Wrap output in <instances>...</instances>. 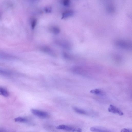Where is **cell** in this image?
I'll list each match as a JSON object with an SVG mask.
<instances>
[{"instance_id":"6da1fadb","label":"cell","mask_w":132,"mask_h":132,"mask_svg":"<svg viewBox=\"0 0 132 132\" xmlns=\"http://www.w3.org/2000/svg\"><path fill=\"white\" fill-rule=\"evenodd\" d=\"M31 112L33 114L40 118H46L49 116L48 113L47 112L39 110L36 109H32L31 110Z\"/></svg>"},{"instance_id":"7a4b0ae2","label":"cell","mask_w":132,"mask_h":132,"mask_svg":"<svg viewBox=\"0 0 132 132\" xmlns=\"http://www.w3.org/2000/svg\"><path fill=\"white\" fill-rule=\"evenodd\" d=\"M58 129L73 132H82V130L79 128L72 127L68 126L62 125L56 127Z\"/></svg>"},{"instance_id":"3957f363","label":"cell","mask_w":132,"mask_h":132,"mask_svg":"<svg viewBox=\"0 0 132 132\" xmlns=\"http://www.w3.org/2000/svg\"><path fill=\"white\" fill-rule=\"evenodd\" d=\"M16 58V57L12 55L0 51V59L11 60L15 59Z\"/></svg>"},{"instance_id":"277c9868","label":"cell","mask_w":132,"mask_h":132,"mask_svg":"<svg viewBox=\"0 0 132 132\" xmlns=\"http://www.w3.org/2000/svg\"><path fill=\"white\" fill-rule=\"evenodd\" d=\"M108 111L112 113L117 114L120 116L123 115V113L120 110L114 106L112 105H110L109 107L108 108Z\"/></svg>"},{"instance_id":"5b68a950","label":"cell","mask_w":132,"mask_h":132,"mask_svg":"<svg viewBox=\"0 0 132 132\" xmlns=\"http://www.w3.org/2000/svg\"><path fill=\"white\" fill-rule=\"evenodd\" d=\"M90 130L91 131L93 132H111L105 128L99 127H92L90 128Z\"/></svg>"},{"instance_id":"8992f818","label":"cell","mask_w":132,"mask_h":132,"mask_svg":"<svg viewBox=\"0 0 132 132\" xmlns=\"http://www.w3.org/2000/svg\"><path fill=\"white\" fill-rule=\"evenodd\" d=\"M73 14V12L72 11H67L64 13L62 14V19H65L72 16Z\"/></svg>"},{"instance_id":"52a82bcc","label":"cell","mask_w":132,"mask_h":132,"mask_svg":"<svg viewBox=\"0 0 132 132\" xmlns=\"http://www.w3.org/2000/svg\"><path fill=\"white\" fill-rule=\"evenodd\" d=\"M0 95L5 97H8L9 96V93L8 91L0 87Z\"/></svg>"},{"instance_id":"ba28073f","label":"cell","mask_w":132,"mask_h":132,"mask_svg":"<svg viewBox=\"0 0 132 132\" xmlns=\"http://www.w3.org/2000/svg\"><path fill=\"white\" fill-rule=\"evenodd\" d=\"M12 75V73L6 69L0 68V75L9 76Z\"/></svg>"},{"instance_id":"9c48e42d","label":"cell","mask_w":132,"mask_h":132,"mask_svg":"<svg viewBox=\"0 0 132 132\" xmlns=\"http://www.w3.org/2000/svg\"><path fill=\"white\" fill-rule=\"evenodd\" d=\"M90 93L99 95H103L104 94L103 92L101 90L98 89L91 90L90 91Z\"/></svg>"},{"instance_id":"30bf717a","label":"cell","mask_w":132,"mask_h":132,"mask_svg":"<svg viewBox=\"0 0 132 132\" xmlns=\"http://www.w3.org/2000/svg\"><path fill=\"white\" fill-rule=\"evenodd\" d=\"M73 109L76 112L79 114L84 115H87L88 114L87 112L83 109L76 107L74 108Z\"/></svg>"},{"instance_id":"8fae6325","label":"cell","mask_w":132,"mask_h":132,"mask_svg":"<svg viewBox=\"0 0 132 132\" xmlns=\"http://www.w3.org/2000/svg\"><path fill=\"white\" fill-rule=\"evenodd\" d=\"M14 120L15 122H17L25 123L27 121L26 119L21 117H16L14 119Z\"/></svg>"},{"instance_id":"7c38bea8","label":"cell","mask_w":132,"mask_h":132,"mask_svg":"<svg viewBox=\"0 0 132 132\" xmlns=\"http://www.w3.org/2000/svg\"><path fill=\"white\" fill-rule=\"evenodd\" d=\"M51 31L53 33L55 34H57L60 32V29L56 27H53L51 28Z\"/></svg>"},{"instance_id":"4fadbf2b","label":"cell","mask_w":132,"mask_h":132,"mask_svg":"<svg viewBox=\"0 0 132 132\" xmlns=\"http://www.w3.org/2000/svg\"><path fill=\"white\" fill-rule=\"evenodd\" d=\"M37 23V21L36 19L33 20L31 22V27L32 29H34L35 26Z\"/></svg>"},{"instance_id":"5bb4252c","label":"cell","mask_w":132,"mask_h":132,"mask_svg":"<svg viewBox=\"0 0 132 132\" xmlns=\"http://www.w3.org/2000/svg\"><path fill=\"white\" fill-rule=\"evenodd\" d=\"M70 0H63V3L64 5L65 6H69L70 4Z\"/></svg>"},{"instance_id":"9a60e30c","label":"cell","mask_w":132,"mask_h":132,"mask_svg":"<svg viewBox=\"0 0 132 132\" xmlns=\"http://www.w3.org/2000/svg\"><path fill=\"white\" fill-rule=\"evenodd\" d=\"M44 10L46 13H50L52 11V8L51 7H46L45 8Z\"/></svg>"},{"instance_id":"2e32d148","label":"cell","mask_w":132,"mask_h":132,"mask_svg":"<svg viewBox=\"0 0 132 132\" xmlns=\"http://www.w3.org/2000/svg\"><path fill=\"white\" fill-rule=\"evenodd\" d=\"M121 132H132V129H126L124 128L121 130Z\"/></svg>"},{"instance_id":"e0dca14e","label":"cell","mask_w":132,"mask_h":132,"mask_svg":"<svg viewBox=\"0 0 132 132\" xmlns=\"http://www.w3.org/2000/svg\"><path fill=\"white\" fill-rule=\"evenodd\" d=\"M3 130H2V129H0V132H4L3 131Z\"/></svg>"}]
</instances>
